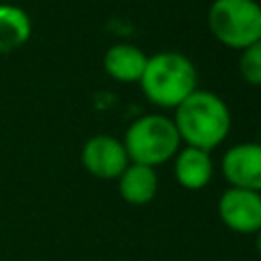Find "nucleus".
<instances>
[{
	"label": "nucleus",
	"instance_id": "9",
	"mask_svg": "<svg viewBox=\"0 0 261 261\" xmlns=\"http://www.w3.org/2000/svg\"><path fill=\"white\" fill-rule=\"evenodd\" d=\"M145 51L133 43H114L104 53V69L106 73L122 84L139 82L147 63Z\"/></svg>",
	"mask_w": 261,
	"mask_h": 261
},
{
	"label": "nucleus",
	"instance_id": "13",
	"mask_svg": "<svg viewBox=\"0 0 261 261\" xmlns=\"http://www.w3.org/2000/svg\"><path fill=\"white\" fill-rule=\"evenodd\" d=\"M255 247H257V251H259V255H261V230H259L257 237H255Z\"/></svg>",
	"mask_w": 261,
	"mask_h": 261
},
{
	"label": "nucleus",
	"instance_id": "10",
	"mask_svg": "<svg viewBox=\"0 0 261 261\" xmlns=\"http://www.w3.org/2000/svg\"><path fill=\"white\" fill-rule=\"evenodd\" d=\"M159 188V179L153 167L139 165V163H128L126 169L118 175V192L124 202L133 206H143L149 204Z\"/></svg>",
	"mask_w": 261,
	"mask_h": 261
},
{
	"label": "nucleus",
	"instance_id": "5",
	"mask_svg": "<svg viewBox=\"0 0 261 261\" xmlns=\"http://www.w3.org/2000/svg\"><path fill=\"white\" fill-rule=\"evenodd\" d=\"M218 216L224 226L241 234L261 230V192L228 188L218 200Z\"/></svg>",
	"mask_w": 261,
	"mask_h": 261
},
{
	"label": "nucleus",
	"instance_id": "4",
	"mask_svg": "<svg viewBox=\"0 0 261 261\" xmlns=\"http://www.w3.org/2000/svg\"><path fill=\"white\" fill-rule=\"evenodd\" d=\"M206 18L212 37L230 49L243 51L261 41V4L257 0H212Z\"/></svg>",
	"mask_w": 261,
	"mask_h": 261
},
{
	"label": "nucleus",
	"instance_id": "2",
	"mask_svg": "<svg viewBox=\"0 0 261 261\" xmlns=\"http://www.w3.org/2000/svg\"><path fill=\"white\" fill-rule=\"evenodd\" d=\"M139 86L151 104L173 110L198 88V71L184 53L159 51L147 57Z\"/></svg>",
	"mask_w": 261,
	"mask_h": 261
},
{
	"label": "nucleus",
	"instance_id": "12",
	"mask_svg": "<svg viewBox=\"0 0 261 261\" xmlns=\"http://www.w3.org/2000/svg\"><path fill=\"white\" fill-rule=\"evenodd\" d=\"M239 73L247 84L261 86V41H257L241 51Z\"/></svg>",
	"mask_w": 261,
	"mask_h": 261
},
{
	"label": "nucleus",
	"instance_id": "1",
	"mask_svg": "<svg viewBox=\"0 0 261 261\" xmlns=\"http://www.w3.org/2000/svg\"><path fill=\"white\" fill-rule=\"evenodd\" d=\"M171 120L186 147H196L208 153L224 143L232 124L228 104L216 92L200 88L173 108Z\"/></svg>",
	"mask_w": 261,
	"mask_h": 261
},
{
	"label": "nucleus",
	"instance_id": "11",
	"mask_svg": "<svg viewBox=\"0 0 261 261\" xmlns=\"http://www.w3.org/2000/svg\"><path fill=\"white\" fill-rule=\"evenodd\" d=\"M29 14L14 4H0V53H10L31 37Z\"/></svg>",
	"mask_w": 261,
	"mask_h": 261
},
{
	"label": "nucleus",
	"instance_id": "6",
	"mask_svg": "<svg viewBox=\"0 0 261 261\" xmlns=\"http://www.w3.org/2000/svg\"><path fill=\"white\" fill-rule=\"evenodd\" d=\"M128 163L122 141L112 135H94L82 147V165L98 179H118Z\"/></svg>",
	"mask_w": 261,
	"mask_h": 261
},
{
	"label": "nucleus",
	"instance_id": "7",
	"mask_svg": "<svg viewBox=\"0 0 261 261\" xmlns=\"http://www.w3.org/2000/svg\"><path fill=\"white\" fill-rule=\"evenodd\" d=\"M220 171L230 188L261 192V143L245 141L228 147L220 159Z\"/></svg>",
	"mask_w": 261,
	"mask_h": 261
},
{
	"label": "nucleus",
	"instance_id": "8",
	"mask_svg": "<svg viewBox=\"0 0 261 261\" xmlns=\"http://www.w3.org/2000/svg\"><path fill=\"white\" fill-rule=\"evenodd\" d=\"M173 173L181 188L202 190L214 173V163L208 151L196 147H181L173 157Z\"/></svg>",
	"mask_w": 261,
	"mask_h": 261
},
{
	"label": "nucleus",
	"instance_id": "3",
	"mask_svg": "<svg viewBox=\"0 0 261 261\" xmlns=\"http://www.w3.org/2000/svg\"><path fill=\"white\" fill-rule=\"evenodd\" d=\"M122 145L126 149L128 161L157 167L175 157L181 139L171 116L165 114H141L124 130Z\"/></svg>",
	"mask_w": 261,
	"mask_h": 261
}]
</instances>
